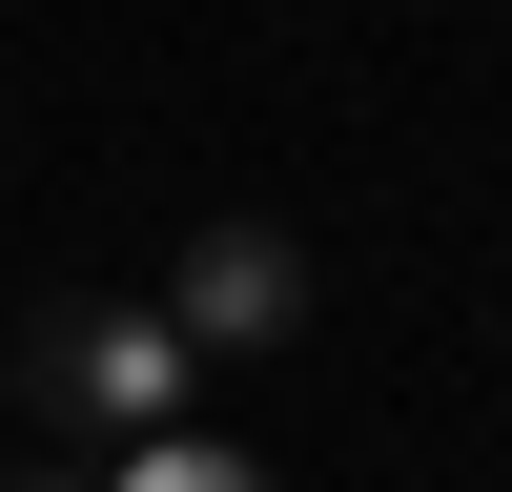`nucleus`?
Wrapping results in <instances>:
<instances>
[{"mask_svg": "<svg viewBox=\"0 0 512 492\" xmlns=\"http://www.w3.org/2000/svg\"><path fill=\"white\" fill-rule=\"evenodd\" d=\"M185 390H205V349L144 308V287H82V308L21 328V410H41L62 451H144V431H185Z\"/></svg>", "mask_w": 512, "mask_h": 492, "instance_id": "nucleus-1", "label": "nucleus"}, {"mask_svg": "<svg viewBox=\"0 0 512 492\" xmlns=\"http://www.w3.org/2000/svg\"><path fill=\"white\" fill-rule=\"evenodd\" d=\"M144 308L185 328L205 369H246V349H287V328H308V246H287V226H246V205H226V226H205L185 267L144 287Z\"/></svg>", "mask_w": 512, "mask_h": 492, "instance_id": "nucleus-2", "label": "nucleus"}, {"mask_svg": "<svg viewBox=\"0 0 512 492\" xmlns=\"http://www.w3.org/2000/svg\"><path fill=\"white\" fill-rule=\"evenodd\" d=\"M0 492H82V472H0Z\"/></svg>", "mask_w": 512, "mask_h": 492, "instance_id": "nucleus-4", "label": "nucleus"}, {"mask_svg": "<svg viewBox=\"0 0 512 492\" xmlns=\"http://www.w3.org/2000/svg\"><path fill=\"white\" fill-rule=\"evenodd\" d=\"M82 492H267V451H226V431H144V451H103Z\"/></svg>", "mask_w": 512, "mask_h": 492, "instance_id": "nucleus-3", "label": "nucleus"}]
</instances>
